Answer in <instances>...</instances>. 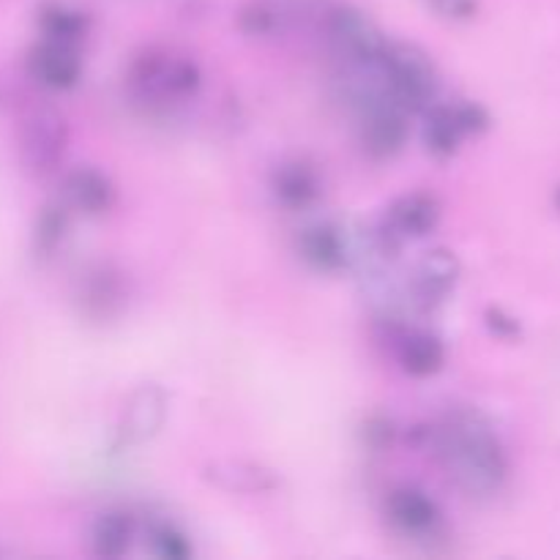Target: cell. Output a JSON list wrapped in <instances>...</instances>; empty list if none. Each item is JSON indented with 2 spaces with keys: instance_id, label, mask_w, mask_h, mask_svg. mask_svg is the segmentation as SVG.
Returning <instances> with one entry per match:
<instances>
[{
  "instance_id": "6da1fadb",
  "label": "cell",
  "mask_w": 560,
  "mask_h": 560,
  "mask_svg": "<svg viewBox=\"0 0 560 560\" xmlns=\"http://www.w3.org/2000/svg\"><path fill=\"white\" fill-rule=\"evenodd\" d=\"M416 435L465 495L492 498L506 487L512 470L506 446L479 408L457 405Z\"/></svg>"
},
{
  "instance_id": "7a4b0ae2",
  "label": "cell",
  "mask_w": 560,
  "mask_h": 560,
  "mask_svg": "<svg viewBox=\"0 0 560 560\" xmlns=\"http://www.w3.org/2000/svg\"><path fill=\"white\" fill-rule=\"evenodd\" d=\"M131 96L145 107L167 109L191 102L202 88V69L191 55L173 47H145L126 71Z\"/></svg>"
},
{
  "instance_id": "3957f363",
  "label": "cell",
  "mask_w": 560,
  "mask_h": 560,
  "mask_svg": "<svg viewBox=\"0 0 560 560\" xmlns=\"http://www.w3.org/2000/svg\"><path fill=\"white\" fill-rule=\"evenodd\" d=\"M388 96L410 115H424L441 96V71L427 49L408 42H388L377 63Z\"/></svg>"
},
{
  "instance_id": "277c9868",
  "label": "cell",
  "mask_w": 560,
  "mask_h": 560,
  "mask_svg": "<svg viewBox=\"0 0 560 560\" xmlns=\"http://www.w3.org/2000/svg\"><path fill=\"white\" fill-rule=\"evenodd\" d=\"M441 217L443 206L432 191H408L392 200L381 222L370 230V241L383 260H394L408 241L435 233Z\"/></svg>"
},
{
  "instance_id": "5b68a950",
  "label": "cell",
  "mask_w": 560,
  "mask_h": 560,
  "mask_svg": "<svg viewBox=\"0 0 560 560\" xmlns=\"http://www.w3.org/2000/svg\"><path fill=\"white\" fill-rule=\"evenodd\" d=\"M323 31L345 69L377 66L392 42L366 11L350 3H339L323 11Z\"/></svg>"
},
{
  "instance_id": "8992f818",
  "label": "cell",
  "mask_w": 560,
  "mask_h": 560,
  "mask_svg": "<svg viewBox=\"0 0 560 560\" xmlns=\"http://www.w3.org/2000/svg\"><path fill=\"white\" fill-rule=\"evenodd\" d=\"M69 120L60 109L49 104H38L22 115L16 126V151L27 175L33 178H47L63 164L69 151Z\"/></svg>"
},
{
  "instance_id": "52a82bcc",
  "label": "cell",
  "mask_w": 560,
  "mask_h": 560,
  "mask_svg": "<svg viewBox=\"0 0 560 560\" xmlns=\"http://www.w3.org/2000/svg\"><path fill=\"white\" fill-rule=\"evenodd\" d=\"M492 126V115L485 104L459 98V102H435L424 113L421 140L424 148L438 159L457 156L468 137L485 135Z\"/></svg>"
},
{
  "instance_id": "ba28073f",
  "label": "cell",
  "mask_w": 560,
  "mask_h": 560,
  "mask_svg": "<svg viewBox=\"0 0 560 560\" xmlns=\"http://www.w3.org/2000/svg\"><path fill=\"white\" fill-rule=\"evenodd\" d=\"M459 277H463V262H459L457 252L448 249V246H432L408 273L405 304L416 315H432L457 290Z\"/></svg>"
},
{
  "instance_id": "9c48e42d",
  "label": "cell",
  "mask_w": 560,
  "mask_h": 560,
  "mask_svg": "<svg viewBox=\"0 0 560 560\" xmlns=\"http://www.w3.org/2000/svg\"><path fill=\"white\" fill-rule=\"evenodd\" d=\"M353 109L359 113V140L366 156L386 162L402 153L410 137V113H405L388 93H377Z\"/></svg>"
},
{
  "instance_id": "30bf717a",
  "label": "cell",
  "mask_w": 560,
  "mask_h": 560,
  "mask_svg": "<svg viewBox=\"0 0 560 560\" xmlns=\"http://www.w3.org/2000/svg\"><path fill=\"white\" fill-rule=\"evenodd\" d=\"M170 416V394L159 383H142L126 399L113 435V452L124 454L159 438Z\"/></svg>"
},
{
  "instance_id": "8fae6325",
  "label": "cell",
  "mask_w": 560,
  "mask_h": 560,
  "mask_svg": "<svg viewBox=\"0 0 560 560\" xmlns=\"http://www.w3.org/2000/svg\"><path fill=\"white\" fill-rule=\"evenodd\" d=\"M74 301L80 315L88 317V320H115L126 310V301H129L124 271L115 268L113 262H93L77 279Z\"/></svg>"
},
{
  "instance_id": "7c38bea8",
  "label": "cell",
  "mask_w": 560,
  "mask_h": 560,
  "mask_svg": "<svg viewBox=\"0 0 560 560\" xmlns=\"http://www.w3.org/2000/svg\"><path fill=\"white\" fill-rule=\"evenodd\" d=\"M388 523L413 539H432L443 528V509L435 498L416 485H399L386 495Z\"/></svg>"
},
{
  "instance_id": "4fadbf2b",
  "label": "cell",
  "mask_w": 560,
  "mask_h": 560,
  "mask_svg": "<svg viewBox=\"0 0 560 560\" xmlns=\"http://www.w3.org/2000/svg\"><path fill=\"white\" fill-rule=\"evenodd\" d=\"M58 200L71 213L98 219L113 211L115 202H118V189H115L113 178L104 170L93 167V164H82V167H71L69 173H63Z\"/></svg>"
},
{
  "instance_id": "5bb4252c",
  "label": "cell",
  "mask_w": 560,
  "mask_h": 560,
  "mask_svg": "<svg viewBox=\"0 0 560 560\" xmlns=\"http://www.w3.org/2000/svg\"><path fill=\"white\" fill-rule=\"evenodd\" d=\"M27 74L47 91H71L82 80V49L80 44L52 42L42 38L36 47L27 52Z\"/></svg>"
},
{
  "instance_id": "9a60e30c",
  "label": "cell",
  "mask_w": 560,
  "mask_h": 560,
  "mask_svg": "<svg viewBox=\"0 0 560 560\" xmlns=\"http://www.w3.org/2000/svg\"><path fill=\"white\" fill-rule=\"evenodd\" d=\"M295 252L317 273H339L353 262L348 233L334 222L306 224L295 238Z\"/></svg>"
},
{
  "instance_id": "2e32d148",
  "label": "cell",
  "mask_w": 560,
  "mask_h": 560,
  "mask_svg": "<svg viewBox=\"0 0 560 560\" xmlns=\"http://www.w3.org/2000/svg\"><path fill=\"white\" fill-rule=\"evenodd\" d=\"M392 342L402 372L416 381L435 377L446 366V345L438 334L427 331V328L397 326L392 334Z\"/></svg>"
},
{
  "instance_id": "e0dca14e",
  "label": "cell",
  "mask_w": 560,
  "mask_h": 560,
  "mask_svg": "<svg viewBox=\"0 0 560 560\" xmlns=\"http://www.w3.org/2000/svg\"><path fill=\"white\" fill-rule=\"evenodd\" d=\"M202 479L230 495H268L279 487L271 468L249 459H213L202 468Z\"/></svg>"
},
{
  "instance_id": "ac0fdd59",
  "label": "cell",
  "mask_w": 560,
  "mask_h": 560,
  "mask_svg": "<svg viewBox=\"0 0 560 560\" xmlns=\"http://www.w3.org/2000/svg\"><path fill=\"white\" fill-rule=\"evenodd\" d=\"M271 195L288 211H310L323 197V175L315 164L290 159L271 173Z\"/></svg>"
},
{
  "instance_id": "d6986e66",
  "label": "cell",
  "mask_w": 560,
  "mask_h": 560,
  "mask_svg": "<svg viewBox=\"0 0 560 560\" xmlns=\"http://www.w3.org/2000/svg\"><path fill=\"white\" fill-rule=\"evenodd\" d=\"M137 523L126 509H109L98 514L91 528V550L98 558H124L135 541Z\"/></svg>"
},
{
  "instance_id": "ffe728a7",
  "label": "cell",
  "mask_w": 560,
  "mask_h": 560,
  "mask_svg": "<svg viewBox=\"0 0 560 560\" xmlns=\"http://www.w3.org/2000/svg\"><path fill=\"white\" fill-rule=\"evenodd\" d=\"M36 22L38 31H42V38H52V42L66 44H82L88 31H91V16L69 3H44L38 9Z\"/></svg>"
},
{
  "instance_id": "44dd1931",
  "label": "cell",
  "mask_w": 560,
  "mask_h": 560,
  "mask_svg": "<svg viewBox=\"0 0 560 560\" xmlns=\"http://www.w3.org/2000/svg\"><path fill=\"white\" fill-rule=\"evenodd\" d=\"M71 228V211L60 200L47 202L33 219L31 246L38 260H52Z\"/></svg>"
},
{
  "instance_id": "7402d4cb",
  "label": "cell",
  "mask_w": 560,
  "mask_h": 560,
  "mask_svg": "<svg viewBox=\"0 0 560 560\" xmlns=\"http://www.w3.org/2000/svg\"><path fill=\"white\" fill-rule=\"evenodd\" d=\"M148 541H151L153 556L164 560H189L191 552H195L189 536L173 523H151V528H148Z\"/></svg>"
},
{
  "instance_id": "603a6c76",
  "label": "cell",
  "mask_w": 560,
  "mask_h": 560,
  "mask_svg": "<svg viewBox=\"0 0 560 560\" xmlns=\"http://www.w3.org/2000/svg\"><path fill=\"white\" fill-rule=\"evenodd\" d=\"M238 22L241 31L249 33V36H271V33H277L284 25L282 16L277 14V9L268 0H252V3H246L241 9Z\"/></svg>"
},
{
  "instance_id": "cb8c5ba5",
  "label": "cell",
  "mask_w": 560,
  "mask_h": 560,
  "mask_svg": "<svg viewBox=\"0 0 560 560\" xmlns=\"http://www.w3.org/2000/svg\"><path fill=\"white\" fill-rule=\"evenodd\" d=\"M394 438H397V427L386 416H372L364 424V443L370 448H375V452H386L394 443Z\"/></svg>"
},
{
  "instance_id": "d4e9b609",
  "label": "cell",
  "mask_w": 560,
  "mask_h": 560,
  "mask_svg": "<svg viewBox=\"0 0 560 560\" xmlns=\"http://www.w3.org/2000/svg\"><path fill=\"white\" fill-rule=\"evenodd\" d=\"M485 323L498 339H517L520 334H523V326H520L517 317L509 315L501 306H490V310L485 312Z\"/></svg>"
},
{
  "instance_id": "484cf974",
  "label": "cell",
  "mask_w": 560,
  "mask_h": 560,
  "mask_svg": "<svg viewBox=\"0 0 560 560\" xmlns=\"http://www.w3.org/2000/svg\"><path fill=\"white\" fill-rule=\"evenodd\" d=\"M427 3L446 20H470L479 11V0H427Z\"/></svg>"
},
{
  "instance_id": "4316f807",
  "label": "cell",
  "mask_w": 560,
  "mask_h": 560,
  "mask_svg": "<svg viewBox=\"0 0 560 560\" xmlns=\"http://www.w3.org/2000/svg\"><path fill=\"white\" fill-rule=\"evenodd\" d=\"M556 202H558V208H560V189L556 191Z\"/></svg>"
}]
</instances>
